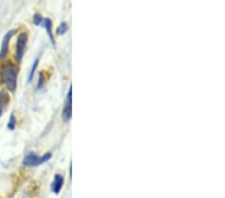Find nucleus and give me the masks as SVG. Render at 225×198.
Instances as JSON below:
<instances>
[{"label":"nucleus","mask_w":225,"mask_h":198,"mask_svg":"<svg viewBox=\"0 0 225 198\" xmlns=\"http://www.w3.org/2000/svg\"><path fill=\"white\" fill-rule=\"evenodd\" d=\"M51 157H52V154L50 152L45 153L43 156H40V157H39L36 153H34V152H29V153L24 157L22 163L26 165V166L34 167V166H38V165L45 163V162L49 160Z\"/></svg>","instance_id":"nucleus-2"},{"label":"nucleus","mask_w":225,"mask_h":198,"mask_svg":"<svg viewBox=\"0 0 225 198\" xmlns=\"http://www.w3.org/2000/svg\"><path fill=\"white\" fill-rule=\"evenodd\" d=\"M41 26H43V27L45 28V30H46L47 34H48V36H49L50 40H51V43H52V45H55L54 36H53V32H52V27H53V24H52V21L50 20L49 18H45V19H43V21H42Z\"/></svg>","instance_id":"nucleus-7"},{"label":"nucleus","mask_w":225,"mask_h":198,"mask_svg":"<svg viewBox=\"0 0 225 198\" xmlns=\"http://www.w3.org/2000/svg\"><path fill=\"white\" fill-rule=\"evenodd\" d=\"M63 182H64V179H63L62 175L55 174L54 175V180H53V182H52V184H51L52 192H54L55 194L59 193L61 188H62V186H63Z\"/></svg>","instance_id":"nucleus-6"},{"label":"nucleus","mask_w":225,"mask_h":198,"mask_svg":"<svg viewBox=\"0 0 225 198\" xmlns=\"http://www.w3.org/2000/svg\"><path fill=\"white\" fill-rule=\"evenodd\" d=\"M16 29H13V30L8 31L7 33L5 34V36L3 37L2 40V45H1V50H0V60L4 59V58L7 56V52H8V47H9V42H10L11 37L16 33Z\"/></svg>","instance_id":"nucleus-4"},{"label":"nucleus","mask_w":225,"mask_h":198,"mask_svg":"<svg viewBox=\"0 0 225 198\" xmlns=\"http://www.w3.org/2000/svg\"><path fill=\"white\" fill-rule=\"evenodd\" d=\"M27 41H28L27 32H22V33L19 34V36L17 37V41H16V52H15V58L18 62H20L22 58H23L26 45H27Z\"/></svg>","instance_id":"nucleus-3"},{"label":"nucleus","mask_w":225,"mask_h":198,"mask_svg":"<svg viewBox=\"0 0 225 198\" xmlns=\"http://www.w3.org/2000/svg\"><path fill=\"white\" fill-rule=\"evenodd\" d=\"M38 63H39V59H38V58H36V59L34 60L33 64H32V68H31V70H30V73H29V75H28V82L29 83H30L31 81H32V79H33L34 73H35V71H36V68H37Z\"/></svg>","instance_id":"nucleus-9"},{"label":"nucleus","mask_w":225,"mask_h":198,"mask_svg":"<svg viewBox=\"0 0 225 198\" xmlns=\"http://www.w3.org/2000/svg\"><path fill=\"white\" fill-rule=\"evenodd\" d=\"M71 96H72V87L70 86L66 96V102L62 110V118L65 122H67L71 118Z\"/></svg>","instance_id":"nucleus-5"},{"label":"nucleus","mask_w":225,"mask_h":198,"mask_svg":"<svg viewBox=\"0 0 225 198\" xmlns=\"http://www.w3.org/2000/svg\"><path fill=\"white\" fill-rule=\"evenodd\" d=\"M42 21H43V17L41 16V14L36 13V14L34 15V17H33V22H34V24H35V25H37V26H39V25H41Z\"/></svg>","instance_id":"nucleus-12"},{"label":"nucleus","mask_w":225,"mask_h":198,"mask_svg":"<svg viewBox=\"0 0 225 198\" xmlns=\"http://www.w3.org/2000/svg\"><path fill=\"white\" fill-rule=\"evenodd\" d=\"M8 102H9V94L5 89H2L0 91V113L7 106Z\"/></svg>","instance_id":"nucleus-8"},{"label":"nucleus","mask_w":225,"mask_h":198,"mask_svg":"<svg viewBox=\"0 0 225 198\" xmlns=\"http://www.w3.org/2000/svg\"><path fill=\"white\" fill-rule=\"evenodd\" d=\"M67 31H68V25H67L66 22H63V23H61L59 26L57 27V29H56V33L58 35L65 34Z\"/></svg>","instance_id":"nucleus-10"},{"label":"nucleus","mask_w":225,"mask_h":198,"mask_svg":"<svg viewBox=\"0 0 225 198\" xmlns=\"http://www.w3.org/2000/svg\"><path fill=\"white\" fill-rule=\"evenodd\" d=\"M44 84V73L43 71H40L39 72V78H38V82H37V88H41Z\"/></svg>","instance_id":"nucleus-13"},{"label":"nucleus","mask_w":225,"mask_h":198,"mask_svg":"<svg viewBox=\"0 0 225 198\" xmlns=\"http://www.w3.org/2000/svg\"><path fill=\"white\" fill-rule=\"evenodd\" d=\"M1 82L7 87L9 91L14 92L17 87V69L12 63L5 64L0 73Z\"/></svg>","instance_id":"nucleus-1"},{"label":"nucleus","mask_w":225,"mask_h":198,"mask_svg":"<svg viewBox=\"0 0 225 198\" xmlns=\"http://www.w3.org/2000/svg\"><path fill=\"white\" fill-rule=\"evenodd\" d=\"M15 125H16V118H15V115L11 113L10 114V117H9V121L7 123V128L10 129V130H14L15 128Z\"/></svg>","instance_id":"nucleus-11"}]
</instances>
